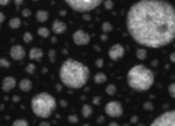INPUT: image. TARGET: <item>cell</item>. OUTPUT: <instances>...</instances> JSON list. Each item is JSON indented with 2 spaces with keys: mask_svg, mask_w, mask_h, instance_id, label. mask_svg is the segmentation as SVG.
I'll list each match as a JSON object with an SVG mask.
<instances>
[{
  "mask_svg": "<svg viewBox=\"0 0 175 126\" xmlns=\"http://www.w3.org/2000/svg\"><path fill=\"white\" fill-rule=\"evenodd\" d=\"M127 31L146 48H161L175 38L174 6L163 0H142L127 11Z\"/></svg>",
  "mask_w": 175,
  "mask_h": 126,
  "instance_id": "obj_1",
  "label": "cell"
},
{
  "mask_svg": "<svg viewBox=\"0 0 175 126\" xmlns=\"http://www.w3.org/2000/svg\"><path fill=\"white\" fill-rule=\"evenodd\" d=\"M59 77L66 87L81 88L90 77V70L84 63L77 62L74 59H67L60 66Z\"/></svg>",
  "mask_w": 175,
  "mask_h": 126,
  "instance_id": "obj_2",
  "label": "cell"
},
{
  "mask_svg": "<svg viewBox=\"0 0 175 126\" xmlns=\"http://www.w3.org/2000/svg\"><path fill=\"white\" fill-rule=\"evenodd\" d=\"M154 83V73L143 64H136L127 73V84L135 91H147Z\"/></svg>",
  "mask_w": 175,
  "mask_h": 126,
  "instance_id": "obj_3",
  "label": "cell"
},
{
  "mask_svg": "<svg viewBox=\"0 0 175 126\" xmlns=\"http://www.w3.org/2000/svg\"><path fill=\"white\" fill-rule=\"evenodd\" d=\"M32 112L39 118H49L56 108V100L48 93H39L31 100Z\"/></svg>",
  "mask_w": 175,
  "mask_h": 126,
  "instance_id": "obj_4",
  "label": "cell"
},
{
  "mask_svg": "<svg viewBox=\"0 0 175 126\" xmlns=\"http://www.w3.org/2000/svg\"><path fill=\"white\" fill-rule=\"evenodd\" d=\"M67 6L74 10V11H79V13H88V11H93L94 8H97L102 1L100 0H69L66 1Z\"/></svg>",
  "mask_w": 175,
  "mask_h": 126,
  "instance_id": "obj_5",
  "label": "cell"
},
{
  "mask_svg": "<svg viewBox=\"0 0 175 126\" xmlns=\"http://www.w3.org/2000/svg\"><path fill=\"white\" fill-rule=\"evenodd\" d=\"M150 126H175V112L167 111L163 115H160L154 119V122Z\"/></svg>",
  "mask_w": 175,
  "mask_h": 126,
  "instance_id": "obj_6",
  "label": "cell"
},
{
  "mask_svg": "<svg viewBox=\"0 0 175 126\" xmlns=\"http://www.w3.org/2000/svg\"><path fill=\"white\" fill-rule=\"evenodd\" d=\"M105 112L111 118H119L123 114V108H122L119 101H111V102H108L105 105Z\"/></svg>",
  "mask_w": 175,
  "mask_h": 126,
  "instance_id": "obj_7",
  "label": "cell"
},
{
  "mask_svg": "<svg viewBox=\"0 0 175 126\" xmlns=\"http://www.w3.org/2000/svg\"><path fill=\"white\" fill-rule=\"evenodd\" d=\"M73 41H74L76 45L84 46V45H87L88 42H90V35L86 31H83V30H77L73 34Z\"/></svg>",
  "mask_w": 175,
  "mask_h": 126,
  "instance_id": "obj_8",
  "label": "cell"
},
{
  "mask_svg": "<svg viewBox=\"0 0 175 126\" xmlns=\"http://www.w3.org/2000/svg\"><path fill=\"white\" fill-rule=\"evenodd\" d=\"M108 55L111 57L112 60H119L122 56L125 55V48L119 45V44H115V45H112L109 48V52H108Z\"/></svg>",
  "mask_w": 175,
  "mask_h": 126,
  "instance_id": "obj_9",
  "label": "cell"
},
{
  "mask_svg": "<svg viewBox=\"0 0 175 126\" xmlns=\"http://www.w3.org/2000/svg\"><path fill=\"white\" fill-rule=\"evenodd\" d=\"M10 56H11V59H14V60H21V59H24L25 57L24 48L21 46V45H14V46H11V49H10Z\"/></svg>",
  "mask_w": 175,
  "mask_h": 126,
  "instance_id": "obj_10",
  "label": "cell"
},
{
  "mask_svg": "<svg viewBox=\"0 0 175 126\" xmlns=\"http://www.w3.org/2000/svg\"><path fill=\"white\" fill-rule=\"evenodd\" d=\"M16 87V79L14 77H11V76H7L6 79L3 80V84H1V88H3V91H6L8 93L10 90H13Z\"/></svg>",
  "mask_w": 175,
  "mask_h": 126,
  "instance_id": "obj_11",
  "label": "cell"
},
{
  "mask_svg": "<svg viewBox=\"0 0 175 126\" xmlns=\"http://www.w3.org/2000/svg\"><path fill=\"white\" fill-rule=\"evenodd\" d=\"M52 31L55 32V34H63L64 31H66V24L63 23V21H59V20H56V21H53V24H52Z\"/></svg>",
  "mask_w": 175,
  "mask_h": 126,
  "instance_id": "obj_12",
  "label": "cell"
},
{
  "mask_svg": "<svg viewBox=\"0 0 175 126\" xmlns=\"http://www.w3.org/2000/svg\"><path fill=\"white\" fill-rule=\"evenodd\" d=\"M42 55H44V52L39 48H32L30 51V59H32V60H41Z\"/></svg>",
  "mask_w": 175,
  "mask_h": 126,
  "instance_id": "obj_13",
  "label": "cell"
},
{
  "mask_svg": "<svg viewBox=\"0 0 175 126\" xmlns=\"http://www.w3.org/2000/svg\"><path fill=\"white\" fill-rule=\"evenodd\" d=\"M20 90L21 91H25V93H28L30 90L32 88V83H31V80L30 79H23L21 81H20Z\"/></svg>",
  "mask_w": 175,
  "mask_h": 126,
  "instance_id": "obj_14",
  "label": "cell"
},
{
  "mask_svg": "<svg viewBox=\"0 0 175 126\" xmlns=\"http://www.w3.org/2000/svg\"><path fill=\"white\" fill-rule=\"evenodd\" d=\"M49 17V13L46 10H39V11H37V20L39 21V23H45L46 20H48Z\"/></svg>",
  "mask_w": 175,
  "mask_h": 126,
  "instance_id": "obj_15",
  "label": "cell"
},
{
  "mask_svg": "<svg viewBox=\"0 0 175 126\" xmlns=\"http://www.w3.org/2000/svg\"><path fill=\"white\" fill-rule=\"evenodd\" d=\"M81 114H83V116H84V118H88V116H91V114H93V107L86 104V105L83 107V109H81Z\"/></svg>",
  "mask_w": 175,
  "mask_h": 126,
  "instance_id": "obj_16",
  "label": "cell"
},
{
  "mask_svg": "<svg viewBox=\"0 0 175 126\" xmlns=\"http://www.w3.org/2000/svg\"><path fill=\"white\" fill-rule=\"evenodd\" d=\"M8 25H10V28L17 30V28L21 25V21H20V18H11V20L8 21Z\"/></svg>",
  "mask_w": 175,
  "mask_h": 126,
  "instance_id": "obj_17",
  "label": "cell"
},
{
  "mask_svg": "<svg viewBox=\"0 0 175 126\" xmlns=\"http://www.w3.org/2000/svg\"><path fill=\"white\" fill-rule=\"evenodd\" d=\"M94 80H95V83L101 84V83H104V81H107V76H105L104 73H97Z\"/></svg>",
  "mask_w": 175,
  "mask_h": 126,
  "instance_id": "obj_18",
  "label": "cell"
},
{
  "mask_svg": "<svg viewBox=\"0 0 175 126\" xmlns=\"http://www.w3.org/2000/svg\"><path fill=\"white\" fill-rule=\"evenodd\" d=\"M38 35L42 37V38H46V37L49 35V30L48 28H45V27H41V28H38Z\"/></svg>",
  "mask_w": 175,
  "mask_h": 126,
  "instance_id": "obj_19",
  "label": "cell"
},
{
  "mask_svg": "<svg viewBox=\"0 0 175 126\" xmlns=\"http://www.w3.org/2000/svg\"><path fill=\"white\" fill-rule=\"evenodd\" d=\"M13 126H30V123L25 119H17L13 122Z\"/></svg>",
  "mask_w": 175,
  "mask_h": 126,
  "instance_id": "obj_20",
  "label": "cell"
},
{
  "mask_svg": "<svg viewBox=\"0 0 175 126\" xmlns=\"http://www.w3.org/2000/svg\"><path fill=\"white\" fill-rule=\"evenodd\" d=\"M116 93V87L113 86V84H109V86L107 87V94H109V95H113Z\"/></svg>",
  "mask_w": 175,
  "mask_h": 126,
  "instance_id": "obj_21",
  "label": "cell"
},
{
  "mask_svg": "<svg viewBox=\"0 0 175 126\" xmlns=\"http://www.w3.org/2000/svg\"><path fill=\"white\" fill-rule=\"evenodd\" d=\"M136 55H137L139 59H142V60H143V59H146V51H144V49H139V51L136 52Z\"/></svg>",
  "mask_w": 175,
  "mask_h": 126,
  "instance_id": "obj_22",
  "label": "cell"
},
{
  "mask_svg": "<svg viewBox=\"0 0 175 126\" xmlns=\"http://www.w3.org/2000/svg\"><path fill=\"white\" fill-rule=\"evenodd\" d=\"M102 31L104 32H111L112 31V25L109 23H104L102 24Z\"/></svg>",
  "mask_w": 175,
  "mask_h": 126,
  "instance_id": "obj_23",
  "label": "cell"
},
{
  "mask_svg": "<svg viewBox=\"0 0 175 126\" xmlns=\"http://www.w3.org/2000/svg\"><path fill=\"white\" fill-rule=\"evenodd\" d=\"M25 71H27V73H30V74H31V73H34V71H35V66H34L32 63L27 64V66H25Z\"/></svg>",
  "mask_w": 175,
  "mask_h": 126,
  "instance_id": "obj_24",
  "label": "cell"
},
{
  "mask_svg": "<svg viewBox=\"0 0 175 126\" xmlns=\"http://www.w3.org/2000/svg\"><path fill=\"white\" fill-rule=\"evenodd\" d=\"M23 38H24L25 42H31V41H32V35H31V32H25V34H24V37H23Z\"/></svg>",
  "mask_w": 175,
  "mask_h": 126,
  "instance_id": "obj_25",
  "label": "cell"
},
{
  "mask_svg": "<svg viewBox=\"0 0 175 126\" xmlns=\"http://www.w3.org/2000/svg\"><path fill=\"white\" fill-rule=\"evenodd\" d=\"M0 66H1V67H8V66H10V62L6 60V59H0Z\"/></svg>",
  "mask_w": 175,
  "mask_h": 126,
  "instance_id": "obj_26",
  "label": "cell"
},
{
  "mask_svg": "<svg viewBox=\"0 0 175 126\" xmlns=\"http://www.w3.org/2000/svg\"><path fill=\"white\" fill-rule=\"evenodd\" d=\"M104 6L108 8V10H111V8L113 7V3H112V1H105V3H104Z\"/></svg>",
  "mask_w": 175,
  "mask_h": 126,
  "instance_id": "obj_27",
  "label": "cell"
},
{
  "mask_svg": "<svg viewBox=\"0 0 175 126\" xmlns=\"http://www.w3.org/2000/svg\"><path fill=\"white\" fill-rule=\"evenodd\" d=\"M23 16H24V17L31 16V10H28V8H24V10H23Z\"/></svg>",
  "mask_w": 175,
  "mask_h": 126,
  "instance_id": "obj_28",
  "label": "cell"
},
{
  "mask_svg": "<svg viewBox=\"0 0 175 126\" xmlns=\"http://www.w3.org/2000/svg\"><path fill=\"white\" fill-rule=\"evenodd\" d=\"M69 120L73 122V123H76V122H77V116H76V115H72V116H69Z\"/></svg>",
  "mask_w": 175,
  "mask_h": 126,
  "instance_id": "obj_29",
  "label": "cell"
},
{
  "mask_svg": "<svg viewBox=\"0 0 175 126\" xmlns=\"http://www.w3.org/2000/svg\"><path fill=\"white\" fill-rule=\"evenodd\" d=\"M174 88H175V84H171V86H169V94L172 95V97H174Z\"/></svg>",
  "mask_w": 175,
  "mask_h": 126,
  "instance_id": "obj_30",
  "label": "cell"
},
{
  "mask_svg": "<svg viewBox=\"0 0 175 126\" xmlns=\"http://www.w3.org/2000/svg\"><path fill=\"white\" fill-rule=\"evenodd\" d=\"M144 108H146V109H153V104L146 102V104H144Z\"/></svg>",
  "mask_w": 175,
  "mask_h": 126,
  "instance_id": "obj_31",
  "label": "cell"
},
{
  "mask_svg": "<svg viewBox=\"0 0 175 126\" xmlns=\"http://www.w3.org/2000/svg\"><path fill=\"white\" fill-rule=\"evenodd\" d=\"M8 1L7 0H0V6H7Z\"/></svg>",
  "mask_w": 175,
  "mask_h": 126,
  "instance_id": "obj_32",
  "label": "cell"
},
{
  "mask_svg": "<svg viewBox=\"0 0 175 126\" xmlns=\"http://www.w3.org/2000/svg\"><path fill=\"white\" fill-rule=\"evenodd\" d=\"M3 21H4V14H3V13L0 11V24L3 23Z\"/></svg>",
  "mask_w": 175,
  "mask_h": 126,
  "instance_id": "obj_33",
  "label": "cell"
},
{
  "mask_svg": "<svg viewBox=\"0 0 175 126\" xmlns=\"http://www.w3.org/2000/svg\"><path fill=\"white\" fill-rule=\"evenodd\" d=\"M102 59H98V60H97V64H98V67H101V66H102Z\"/></svg>",
  "mask_w": 175,
  "mask_h": 126,
  "instance_id": "obj_34",
  "label": "cell"
},
{
  "mask_svg": "<svg viewBox=\"0 0 175 126\" xmlns=\"http://www.w3.org/2000/svg\"><path fill=\"white\" fill-rule=\"evenodd\" d=\"M109 126H119V125H118L116 122H111V123H109Z\"/></svg>",
  "mask_w": 175,
  "mask_h": 126,
  "instance_id": "obj_35",
  "label": "cell"
},
{
  "mask_svg": "<svg viewBox=\"0 0 175 126\" xmlns=\"http://www.w3.org/2000/svg\"><path fill=\"white\" fill-rule=\"evenodd\" d=\"M41 126H49V123H48V122H42V123H41Z\"/></svg>",
  "mask_w": 175,
  "mask_h": 126,
  "instance_id": "obj_36",
  "label": "cell"
}]
</instances>
